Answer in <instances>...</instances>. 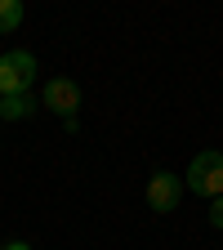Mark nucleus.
I'll return each mask as SVG.
<instances>
[{"mask_svg": "<svg viewBox=\"0 0 223 250\" xmlns=\"http://www.w3.org/2000/svg\"><path fill=\"white\" fill-rule=\"evenodd\" d=\"M0 250H31L27 241H9V246H0Z\"/></svg>", "mask_w": 223, "mask_h": 250, "instance_id": "8", "label": "nucleus"}, {"mask_svg": "<svg viewBox=\"0 0 223 250\" xmlns=\"http://www.w3.org/2000/svg\"><path fill=\"white\" fill-rule=\"evenodd\" d=\"M179 197H183V179H179L174 170H156V174L147 179V206H152L156 214L179 210Z\"/></svg>", "mask_w": 223, "mask_h": 250, "instance_id": "4", "label": "nucleus"}, {"mask_svg": "<svg viewBox=\"0 0 223 250\" xmlns=\"http://www.w3.org/2000/svg\"><path fill=\"white\" fill-rule=\"evenodd\" d=\"M41 103H45L54 116H62V125H67V130H76V107H81V89H76V81H67V76H49L45 89H41Z\"/></svg>", "mask_w": 223, "mask_h": 250, "instance_id": "3", "label": "nucleus"}, {"mask_svg": "<svg viewBox=\"0 0 223 250\" xmlns=\"http://www.w3.org/2000/svg\"><path fill=\"white\" fill-rule=\"evenodd\" d=\"M31 94H9V99H0V121H22V116H31Z\"/></svg>", "mask_w": 223, "mask_h": 250, "instance_id": "5", "label": "nucleus"}, {"mask_svg": "<svg viewBox=\"0 0 223 250\" xmlns=\"http://www.w3.org/2000/svg\"><path fill=\"white\" fill-rule=\"evenodd\" d=\"M210 224H214V228H223V197H214V201H210Z\"/></svg>", "mask_w": 223, "mask_h": 250, "instance_id": "7", "label": "nucleus"}, {"mask_svg": "<svg viewBox=\"0 0 223 250\" xmlns=\"http://www.w3.org/2000/svg\"><path fill=\"white\" fill-rule=\"evenodd\" d=\"M31 85H36V54H27V49L0 54V99H9V94H27Z\"/></svg>", "mask_w": 223, "mask_h": 250, "instance_id": "2", "label": "nucleus"}, {"mask_svg": "<svg viewBox=\"0 0 223 250\" xmlns=\"http://www.w3.org/2000/svg\"><path fill=\"white\" fill-rule=\"evenodd\" d=\"M183 188L197 192V197H205V201L223 197V152H214V147L197 152L192 166H187V174H183Z\"/></svg>", "mask_w": 223, "mask_h": 250, "instance_id": "1", "label": "nucleus"}, {"mask_svg": "<svg viewBox=\"0 0 223 250\" xmlns=\"http://www.w3.org/2000/svg\"><path fill=\"white\" fill-rule=\"evenodd\" d=\"M18 22H22V0H0V36L18 31Z\"/></svg>", "mask_w": 223, "mask_h": 250, "instance_id": "6", "label": "nucleus"}]
</instances>
